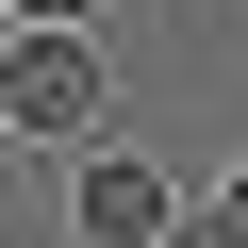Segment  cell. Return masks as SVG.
Instances as JSON below:
<instances>
[{"mask_svg": "<svg viewBox=\"0 0 248 248\" xmlns=\"http://www.w3.org/2000/svg\"><path fill=\"white\" fill-rule=\"evenodd\" d=\"M199 248H215V232H199Z\"/></svg>", "mask_w": 248, "mask_h": 248, "instance_id": "5", "label": "cell"}, {"mask_svg": "<svg viewBox=\"0 0 248 248\" xmlns=\"http://www.w3.org/2000/svg\"><path fill=\"white\" fill-rule=\"evenodd\" d=\"M116 116V66L83 33H17V66H0V133H33V149H83Z\"/></svg>", "mask_w": 248, "mask_h": 248, "instance_id": "1", "label": "cell"}, {"mask_svg": "<svg viewBox=\"0 0 248 248\" xmlns=\"http://www.w3.org/2000/svg\"><path fill=\"white\" fill-rule=\"evenodd\" d=\"M199 232H215V248H248V166L215 182V215H199Z\"/></svg>", "mask_w": 248, "mask_h": 248, "instance_id": "3", "label": "cell"}, {"mask_svg": "<svg viewBox=\"0 0 248 248\" xmlns=\"http://www.w3.org/2000/svg\"><path fill=\"white\" fill-rule=\"evenodd\" d=\"M66 232H83V248H166V232H182V199H166V166L99 149V166H83V199H66Z\"/></svg>", "mask_w": 248, "mask_h": 248, "instance_id": "2", "label": "cell"}, {"mask_svg": "<svg viewBox=\"0 0 248 248\" xmlns=\"http://www.w3.org/2000/svg\"><path fill=\"white\" fill-rule=\"evenodd\" d=\"M83 17H99V0H17V33H83Z\"/></svg>", "mask_w": 248, "mask_h": 248, "instance_id": "4", "label": "cell"}]
</instances>
